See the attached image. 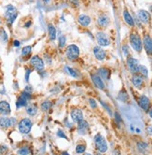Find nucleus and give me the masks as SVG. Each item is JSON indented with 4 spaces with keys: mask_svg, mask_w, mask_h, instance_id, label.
Instances as JSON below:
<instances>
[{
    "mask_svg": "<svg viewBox=\"0 0 152 155\" xmlns=\"http://www.w3.org/2000/svg\"><path fill=\"white\" fill-rule=\"evenodd\" d=\"M16 124H17V120L15 118H7V117L0 118V126L2 128H8L11 126H15Z\"/></svg>",
    "mask_w": 152,
    "mask_h": 155,
    "instance_id": "20",
    "label": "nucleus"
},
{
    "mask_svg": "<svg viewBox=\"0 0 152 155\" xmlns=\"http://www.w3.org/2000/svg\"><path fill=\"white\" fill-rule=\"evenodd\" d=\"M143 50H145L148 56H152V38L149 34L145 33L142 38Z\"/></svg>",
    "mask_w": 152,
    "mask_h": 155,
    "instance_id": "10",
    "label": "nucleus"
},
{
    "mask_svg": "<svg viewBox=\"0 0 152 155\" xmlns=\"http://www.w3.org/2000/svg\"><path fill=\"white\" fill-rule=\"evenodd\" d=\"M19 154H23V155H26V154H30V153H32V151L29 150V148H27V147H23V148H21L18 151Z\"/></svg>",
    "mask_w": 152,
    "mask_h": 155,
    "instance_id": "35",
    "label": "nucleus"
},
{
    "mask_svg": "<svg viewBox=\"0 0 152 155\" xmlns=\"http://www.w3.org/2000/svg\"><path fill=\"white\" fill-rule=\"evenodd\" d=\"M95 39L97 41V44L103 48L108 47L111 45V39L106 33H105L103 30H100L96 32L95 34Z\"/></svg>",
    "mask_w": 152,
    "mask_h": 155,
    "instance_id": "4",
    "label": "nucleus"
},
{
    "mask_svg": "<svg viewBox=\"0 0 152 155\" xmlns=\"http://www.w3.org/2000/svg\"><path fill=\"white\" fill-rule=\"evenodd\" d=\"M52 102H50L49 100H46V101H44V102H42L41 103V106H40V108H41V109L43 110V111H49V109H50V108H52Z\"/></svg>",
    "mask_w": 152,
    "mask_h": 155,
    "instance_id": "30",
    "label": "nucleus"
},
{
    "mask_svg": "<svg viewBox=\"0 0 152 155\" xmlns=\"http://www.w3.org/2000/svg\"><path fill=\"white\" fill-rule=\"evenodd\" d=\"M121 50H122V54H123V56H124L125 58L128 57L129 55H131L130 48H129V45L127 44V43H124V44H122V46H121Z\"/></svg>",
    "mask_w": 152,
    "mask_h": 155,
    "instance_id": "31",
    "label": "nucleus"
},
{
    "mask_svg": "<svg viewBox=\"0 0 152 155\" xmlns=\"http://www.w3.org/2000/svg\"><path fill=\"white\" fill-rule=\"evenodd\" d=\"M30 74H31V69H28L26 70V73H25V81H29V76H30Z\"/></svg>",
    "mask_w": 152,
    "mask_h": 155,
    "instance_id": "43",
    "label": "nucleus"
},
{
    "mask_svg": "<svg viewBox=\"0 0 152 155\" xmlns=\"http://www.w3.org/2000/svg\"><path fill=\"white\" fill-rule=\"evenodd\" d=\"M139 65V61L133 56L129 55L128 57H126V65H127V68L131 74L138 73Z\"/></svg>",
    "mask_w": 152,
    "mask_h": 155,
    "instance_id": "9",
    "label": "nucleus"
},
{
    "mask_svg": "<svg viewBox=\"0 0 152 155\" xmlns=\"http://www.w3.org/2000/svg\"><path fill=\"white\" fill-rule=\"evenodd\" d=\"M42 1H43L45 4H49L50 2V0H42Z\"/></svg>",
    "mask_w": 152,
    "mask_h": 155,
    "instance_id": "48",
    "label": "nucleus"
},
{
    "mask_svg": "<svg viewBox=\"0 0 152 155\" xmlns=\"http://www.w3.org/2000/svg\"><path fill=\"white\" fill-rule=\"evenodd\" d=\"M30 65L33 66L34 69H36L37 72H42L45 68V63L44 60L41 57H39L38 55H34L31 59H30Z\"/></svg>",
    "mask_w": 152,
    "mask_h": 155,
    "instance_id": "11",
    "label": "nucleus"
},
{
    "mask_svg": "<svg viewBox=\"0 0 152 155\" xmlns=\"http://www.w3.org/2000/svg\"><path fill=\"white\" fill-rule=\"evenodd\" d=\"M11 112L10 105L7 101H0V114L4 116L10 115Z\"/></svg>",
    "mask_w": 152,
    "mask_h": 155,
    "instance_id": "23",
    "label": "nucleus"
},
{
    "mask_svg": "<svg viewBox=\"0 0 152 155\" xmlns=\"http://www.w3.org/2000/svg\"><path fill=\"white\" fill-rule=\"evenodd\" d=\"M37 111H38V108L35 104H30L26 106V113L32 117L36 116L37 114Z\"/></svg>",
    "mask_w": 152,
    "mask_h": 155,
    "instance_id": "27",
    "label": "nucleus"
},
{
    "mask_svg": "<svg viewBox=\"0 0 152 155\" xmlns=\"http://www.w3.org/2000/svg\"><path fill=\"white\" fill-rule=\"evenodd\" d=\"M146 131H147V134H148V135H152V124H150V125L147 126Z\"/></svg>",
    "mask_w": 152,
    "mask_h": 155,
    "instance_id": "42",
    "label": "nucleus"
},
{
    "mask_svg": "<svg viewBox=\"0 0 152 155\" xmlns=\"http://www.w3.org/2000/svg\"><path fill=\"white\" fill-rule=\"evenodd\" d=\"M92 53H94L95 59L97 61H100V62H103L106 59L107 57V53H106V50L99 45H96L92 49Z\"/></svg>",
    "mask_w": 152,
    "mask_h": 155,
    "instance_id": "15",
    "label": "nucleus"
},
{
    "mask_svg": "<svg viewBox=\"0 0 152 155\" xmlns=\"http://www.w3.org/2000/svg\"><path fill=\"white\" fill-rule=\"evenodd\" d=\"M7 146H0V153H5L7 152Z\"/></svg>",
    "mask_w": 152,
    "mask_h": 155,
    "instance_id": "44",
    "label": "nucleus"
},
{
    "mask_svg": "<svg viewBox=\"0 0 152 155\" xmlns=\"http://www.w3.org/2000/svg\"><path fill=\"white\" fill-rule=\"evenodd\" d=\"M24 91H26V92H28V93H32L33 92V89H32V87L31 86H26V87H25V90Z\"/></svg>",
    "mask_w": 152,
    "mask_h": 155,
    "instance_id": "45",
    "label": "nucleus"
},
{
    "mask_svg": "<svg viewBox=\"0 0 152 155\" xmlns=\"http://www.w3.org/2000/svg\"><path fill=\"white\" fill-rule=\"evenodd\" d=\"M0 38H2L3 42H7V33L4 29H0Z\"/></svg>",
    "mask_w": 152,
    "mask_h": 155,
    "instance_id": "37",
    "label": "nucleus"
},
{
    "mask_svg": "<svg viewBox=\"0 0 152 155\" xmlns=\"http://www.w3.org/2000/svg\"><path fill=\"white\" fill-rule=\"evenodd\" d=\"M138 73L145 78L146 80H148V69L147 68L146 65H139V68H138Z\"/></svg>",
    "mask_w": 152,
    "mask_h": 155,
    "instance_id": "28",
    "label": "nucleus"
},
{
    "mask_svg": "<svg viewBox=\"0 0 152 155\" xmlns=\"http://www.w3.org/2000/svg\"><path fill=\"white\" fill-rule=\"evenodd\" d=\"M80 56V50L76 44H70L65 48V57L71 62H75Z\"/></svg>",
    "mask_w": 152,
    "mask_h": 155,
    "instance_id": "3",
    "label": "nucleus"
},
{
    "mask_svg": "<svg viewBox=\"0 0 152 155\" xmlns=\"http://www.w3.org/2000/svg\"><path fill=\"white\" fill-rule=\"evenodd\" d=\"M48 36H49V40H52V41H53L57 38V30L52 23L48 24Z\"/></svg>",
    "mask_w": 152,
    "mask_h": 155,
    "instance_id": "25",
    "label": "nucleus"
},
{
    "mask_svg": "<svg viewBox=\"0 0 152 155\" xmlns=\"http://www.w3.org/2000/svg\"><path fill=\"white\" fill-rule=\"evenodd\" d=\"M129 45L136 53H141L143 50V42L140 34L137 31L133 30L129 35Z\"/></svg>",
    "mask_w": 152,
    "mask_h": 155,
    "instance_id": "1",
    "label": "nucleus"
},
{
    "mask_svg": "<svg viewBox=\"0 0 152 155\" xmlns=\"http://www.w3.org/2000/svg\"><path fill=\"white\" fill-rule=\"evenodd\" d=\"M32 53V47L31 46H25L22 50V56H28Z\"/></svg>",
    "mask_w": 152,
    "mask_h": 155,
    "instance_id": "34",
    "label": "nucleus"
},
{
    "mask_svg": "<svg viewBox=\"0 0 152 155\" xmlns=\"http://www.w3.org/2000/svg\"><path fill=\"white\" fill-rule=\"evenodd\" d=\"M20 45H21L20 41H18V40H15V41H14V46H15V47H19Z\"/></svg>",
    "mask_w": 152,
    "mask_h": 155,
    "instance_id": "47",
    "label": "nucleus"
},
{
    "mask_svg": "<svg viewBox=\"0 0 152 155\" xmlns=\"http://www.w3.org/2000/svg\"><path fill=\"white\" fill-rule=\"evenodd\" d=\"M5 17L7 19V24L11 25L14 23V21L16 20L17 17H18V11H17V8L11 4L7 5L5 8Z\"/></svg>",
    "mask_w": 152,
    "mask_h": 155,
    "instance_id": "5",
    "label": "nucleus"
},
{
    "mask_svg": "<svg viewBox=\"0 0 152 155\" xmlns=\"http://www.w3.org/2000/svg\"><path fill=\"white\" fill-rule=\"evenodd\" d=\"M68 3L73 8H78L79 7V0H68Z\"/></svg>",
    "mask_w": 152,
    "mask_h": 155,
    "instance_id": "40",
    "label": "nucleus"
},
{
    "mask_svg": "<svg viewBox=\"0 0 152 155\" xmlns=\"http://www.w3.org/2000/svg\"><path fill=\"white\" fill-rule=\"evenodd\" d=\"M89 104H90V106H91V108L92 109H95L98 107L97 102H96V100L94 98H89Z\"/></svg>",
    "mask_w": 152,
    "mask_h": 155,
    "instance_id": "36",
    "label": "nucleus"
},
{
    "mask_svg": "<svg viewBox=\"0 0 152 155\" xmlns=\"http://www.w3.org/2000/svg\"><path fill=\"white\" fill-rule=\"evenodd\" d=\"M77 131L79 135H86L90 132V124L84 119L77 123Z\"/></svg>",
    "mask_w": 152,
    "mask_h": 155,
    "instance_id": "16",
    "label": "nucleus"
},
{
    "mask_svg": "<svg viewBox=\"0 0 152 155\" xmlns=\"http://www.w3.org/2000/svg\"><path fill=\"white\" fill-rule=\"evenodd\" d=\"M117 98H118V100L122 103H127L130 99V96H129V93H127V91L123 88L119 92V93H118Z\"/></svg>",
    "mask_w": 152,
    "mask_h": 155,
    "instance_id": "26",
    "label": "nucleus"
},
{
    "mask_svg": "<svg viewBox=\"0 0 152 155\" xmlns=\"http://www.w3.org/2000/svg\"><path fill=\"white\" fill-rule=\"evenodd\" d=\"M131 82L134 88L137 90H142L145 88L146 86V79L143 76H141L139 73L132 74L131 77Z\"/></svg>",
    "mask_w": 152,
    "mask_h": 155,
    "instance_id": "6",
    "label": "nucleus"
},
{
    "mask_svg": "<svg viewBox=\"0 0 152 155\" xmlns=\"http://www.w3.org/2000/svg\"><path fill=\"white\" fill-rule=\"evenodd\" d=\"M31 98H32V96H31L30 93H28L26 91L22 92L18 100H17V102H16L17 108H22V107H26L28 105V102H29V100Z\"/></svg>",
    "mask_w": 152,
    "mask_h": 155,
    "instance_id": "14",
    "label": "nucleus"
},
{
    "mask_svg": "<svg viewBox=\"0 0 152 155\" xmlns=\"http://www.w3.org/2000/svg\"><path fill=\"white\" fill-rule=\"evenodd\" d=\"M58 42H59V47H60L61 49L64 48L65 47V44H66V37L64 35H62L59 37L58 38Z\"/></svg>",
    "mask_w": 152,
    "mask_h": 155,
    "instance_id": "33",
    "label": "nucleus"
},
{
    "mask_svg": "<svg viewBox=\"0 0 152 155\" xmlns=\"http://www.w3.org/2000/svg\"><path fill=\"white\" fill-rule=\"evenodd\" d=\"M70 118H71V120H73L74 123H77L78 122H79L80 120H82L84 118L82 110L79 109V108H72L70 110Z\"/></svg>",
    "mask_w": 152,
    "mask_h": 155,
    "instance_id": "21",
    "label": "nucleus"
},
{
    "mask_svg": "<svg viewBox=\"0 0 152 155\" xmlns=\"http://www.w3.org/2000/svg\"><path fill=\"white\" fill-rule=\"evenodd\" d=\"M65 70H66V72L68 73L71 77L75 78V79H78V78L79 77V73L76 71L75 69H73V68H71L70 66H65Z\"/></svg>",
    "mask_w": 152,
    "mask_h": 155,
    "instance_id": "32",
    "label": "nucleus"
},
{
    "mask_svg": "<svg viewBox=\"0 0 152 155\" xmlns=\"http://www.w3.org/2000/svg\"><path fill=\"white\" fill-rule=\"evenodd\" d=\"M32 126H33V123H32V120L28 118L22 119L18 123V129H19L20 133L22 135L29 134L31 129H32Z\"/></svg>",
    "mask_w": 152,
    "mask_h": 155,
    "instance_id": "8",
    "label": "nucleus"
},
{
    "mask_svg": "<svg viewBox=\"0 0 152 155\" xmlns=\"http://www.w3.org/2000/svg\"><path fill=\"white\" fill-rule=\"evenodd\" d=\"M86 149H87V145L86 143H79L76 146V153L78 154H82L86 151Z\"/></svg>",
    "mask_w": 152,
    "mask_h": 155,
    "instance_id": "29",
    "label": "nucleus"
},
{
    "mask_svg": "<svg viewBox=\"0 0 152 155\" xmlns=\"http://www.w3.org/2000/svg\"><path fill=\"white\" fill-rule=\"evenodd\" d=\"M101 104H102V105L104 106V108H106V110L108 111L109 113H110V115H112V112H111V108H109V107H108V106H107V105L106 104V102H104V101H101Z\"/></svg>",
    "mask_w": 152,
    "mask_h": 155,
    "instance_id": "41",
    "label": "nucleus"
},
{
    "mask_svg": "<svg viewBox=\"0 0 152 155\" xmlns=\"http://www.w3.org/2000/svg\"><path fill=\"white\" fill-rule=\"evenodd\" d=\"M136 18L144 25H148L151 23V14L147 10H138L136 13Z\"/></svg>",
    "mask_w": 152,
    "mask_h": 155,
    "instance_id": "12",
    "label": "nucleus"
},
{
    "mask_svg": "<svg viewBox=\"0 0 152 155\" xmlns=\"http://www.w3.org/2000/svg\"><path fill=\"white\" fill-rule=\"evenodd\" d=\"M94 143L95 150L99 153H106L108 150L107 142H106V140L105 138V136L102 134L97 133L94 135Z\"/></svg>",
    "mask_w": 152,
    "mask_h": 155,
    "instance_id": "2",
    "label": "nucleus"
},
{
    "mask_svg": "<svg viewBox=\"0 0 152 155\" xmlns=\"http://www.w3.org/2000/svg\"><path fill=\"white\" fill-rule=\"evenodd\" d=\"M91 79L92 83L94 84V86L97 89H99L101 91H105L106 90V83L102 79H101V77L97 73H91Z\"/></svg>",
    "mask_w": 152,
    "mask_h": 155,
    "instance_id": "17",
    "label": "nucleus"
},
{
    "mask_svg": "<svg viewBox=\"0 0 152 155\" xmlns=\"http://www.w3.org/2000/svg\"><path fill=\"white\" fill-rule=\"evenodd\" d=\"M122 18L123 21L125 22V23L128 25L129 27H131L132 29L136 27V23H134V19L132 16V14L130 13V11L127 10V8H124L122 11Z\"/></svg>",
    "mask_w": 152,
    "mask_h": 155,
    "instance_id": "18",
    "label": "nucleus"
},
{
    "mask_svg": "<svg viewBox=\"0 0 152 155\" xmlns=\"http://www.w3.org/2000/svg\"><path fill=\"white\" fill-rule=\"evenodd\" d=\"M110 17H109L106 13H100L97 17V25L101 30L106 29L109 24H110Z\"/></svg>",
    "mask_w": 152,
    "mask_h": 155,
    "instance_id": "13",
    "label": "nucleus"
},
{
    "mask_svg": "<svg viewBox=\"0 0 152 155\" xmlns=\"http://www.w3.org/2000/svg\"><path fill=\"white\" fill-rule=\"evenodd\" d=\"M114 117H115V120H116V123L117 124H121L122 123V119H121V116L119 114V112H115L114 113Z\"/></svg>",
    "mask_w": 152,
    "mask_h": 155,
    "instance_id": "38",
    "label": "nucleus"
},
{
    "mask_svg": "<svg viewBox=\"0 0 152 155\" xmlns=\"http://www.w3.org/2000/svg\"><path fill=\"white\" fill-rule=\"evenodd\" d=\"M148 114L149 118H150V119H152V107H151V108H150V109L148 111Z\"/></svg>",
    "mask_w": 152,
    "mask_h": 155,
    "instance_id": "46",
    "label": "nucleus"
},
{
    "mask_svg": "<svg viewBox=\"0 0 152 155\" xmlns=\"http://www.w3.org/2000/svg\"><path fill=\"white\" fill-rule=\"evenodd\" d=\"M100 77L101 79H102L104 81H110V78H111V70L109 69L108 67H106V66H102L97 69V72H96Z\"/></svg>",
    "mask_w": 152,
    "mask_h": 155,
    "instance_id": "19",
    "label": "nucleus"
},
{
    "mask_svg": "<svg viewBox=\"0 0 152 155\" xmlns=\"http://www.w3.org/2000/svg\"><path fill=\"white\" fill-rule=\"evenodd\" d=\"M78 23L82 27H88L91 23V19L87 14H79L78 16Z\"/></svg>",
    "mask_w": 152,
    "mask_h": 155,
    "instance_id": "22",
    "label": "nucleus"
},
{
    "mask_svg": "<svg viewBox=\"0 0 152 155\" xmlns=\"http://www.w3.org/2000/svg\"><path fill=\"white\" fill-rule=\"evenodd\" d=\"M57 136L58 137H60V138H64V139H68L67 138V136H66V135H65V133L63 131V130H61V129H59V130L57 131Z\"/></svg>",
    "mask_w": 152,
    "mask_h": 155,
    "instance_id": "39",
    "label": "nucleus"
},
{
    "mask_svg": "<svg viewBox=\"0 0 152 155\" xmlns=\"http://www.w3.org/2000/svg\"><path fill=\"white\" fill-rule=\"evenodd\" d=\"M136 150L139 153H146L149 149V145L146 141L139 140L136 142Z\"/></svg>",
    "mask_w": 152,
    "mask_h": 155,
    "instance_id": "24",
    "label": "nucleus"
},
{
    "mask_svg": "<svg viewBox=\"0 0 152 155\" xmlns=\"http://www.w3.org/2000/svg\"><path fill=\"white\" fill-rule=\"evenodd\" d=\"M137 104L139 106V108L144 111V112H147L150 109V108L152 107V102L151 99L147 96L146 94H140L138 100H137Z\"/></svg>",
    "mask_w": 152,
    "mask_h": 155,
    "instance_id": "7",
    "label": "nucleus"
}]
</instances>
